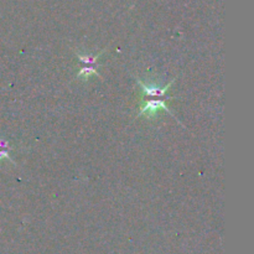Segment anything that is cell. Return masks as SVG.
I'll return each mask as SVG.
<instances>
[{
	"label": "cell",
	"instance_id": "cell-1",
	"mask_svg": "<svg viewBox=\"0 0 254 254\" xmlns=\"http://www.w3.org/2000/svg\"><path fill=\"white\" fill-rule=\"evenodd\" d=\"M159 110H165L171 117H175L174 113L168 108L165 101H163V99H150V101H145V103L140 106V110L135 118H139L144 114L149 115L147 118H154L158 114Z\"/></svg>",
	"mask_w": 254,
	"mask_h": 254
},
{
	"label": "cell",
	"instance_id": "cell-2",
	"mask_svg": "<svg viewBox=\"0 0 254 254\" xmlns=\"http://www.w3.org/2000/svg\"><path fill=\"white\" fill-rule=\"evenodd\" d=\"M135 81H137L138 84L140 86V89H142L143 96L144 97H163V96H165L166 92L170 89V87L173 86V83H175L176 77L173 79V81L169 82L165 87H159V86H156V84L144 83V82L140 81L138 77H135Z\"/></svg>",
	"mask_w": 254,
	"mask_h": 254
},
{
	"label": "cell",
	"instance_id": "cell-6",
	"mask_svg": "<svg viewBox=\"0 0 254 254\" xmlns=\"http://www.w3.org/2000/svg\"><path fill=\"white\" fill-rule=\"evenodd\" d=\"M0 149L9 150V151H10V150H13V146H10V145H9L8 140L1 139V138H0Z\"/></svg>",
	"mask_w": 254,
	"mask_h": 254
},
{
	"label": "cell",
	"instance_id": "cell-4",
	"mask_svg": "<svg viewBox=\"0 0 254 254\" xmlns=\"http://www.w3.org/2000/svg\"><path fill=\"white\" fill-rule=\"evenodd\" d=\"M91 76L101 77V74H99V72L97 71L94 67H82V69L78 71V73H77L76 78L77 79H83L84 82H87Z\"/></svg>",
	"mask_w": 254,
	"mask_h": 254
},
{
	"label": "cell",
	"instance_id": "cell-5",
	"mask_svg": "<svg viewBox=\"0 0 254 254\" xmlns=\"http://www.w3.org/2000/svg\"><path fill=\"white\" fill-rule=\"evenodd\" d=\"M3 159H6V160L11 161V163L14 164V165H16L15 161L13 160V159L10 158V155H9V150H4V149H0V161L3 160Z\"/></svg>",
	"mask_w": 254,
	"mask_h": 254
},
{
	"label": "cell",
	"instance_id": "cell-3",
	"mask_svg": "<svg viewBox=\"0 0 254 254\" xmlns=\"http://www.w3.org/2000/svg\"><path fill=\"white\" fill-rule=\"evenodd\" d=\"M106 51H107V48H103V50L99 51L98 54H96V55H82V54H79V52H77V51H74V54H76V56L78 57L79 61L83 62V64L96 65V67H101V65L97 64V61L101 59V56L105 54Z\"/></svg>",
	"mask_w": 254,
	"mask_h": 254
}]
</instances>
